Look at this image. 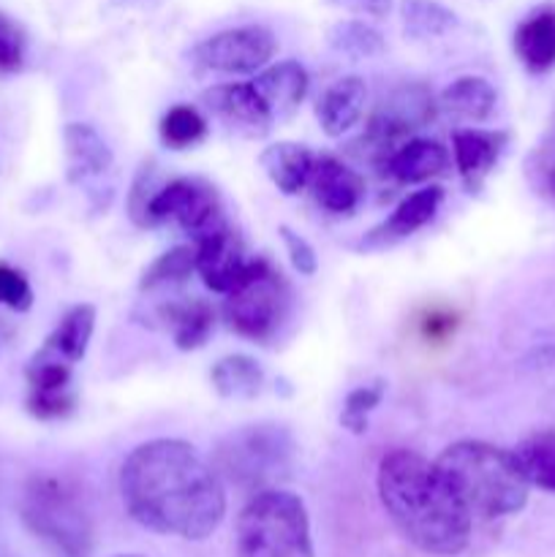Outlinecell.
<instances>
[{"instance_id":"cell-28","label":"cell","mask_w":555,"mask_h":557,"mask_svg":"<svg viewBox=\"0 0 555 557\" xmlns=\"http://www.w3.org/2000/svg\"><path fill=\"white\" fill-rule=\"evenodd\" d=\"M400 22L408 38L424 41V38H439L455 30L457 16L439 0H403Z\"/></svg>"},{"instance_id":"cell-15","label":"cell","mask_w":555,"mask_h":557,"mask_svg":"<svg viewBox=\"0 0 555 557\" xmlns=\"http://www.w3.org/2000/svg\"><path fill=\"white\" fill-rule=\"evenodd\" d=\"M441 201H444V190L439 185L414 190L411 196H406L392 210V215L386 221H381L379 226L365 234L362 243H359V250H386L392 245L403 243V239H408L414 232H419V228L433 221Z\"/></svg>"},{"instance_id":"cell-21","label":"cell","mask_w":555,"mask_h":557,"mask_svg":"<svg viewBox=\"0 0 555 557\" xmlns=\"http://www.w3.org/2000/svg\"><path fill=\"white\" fill-rule=\"evenodd\" d=\"M515 54L531 74H547L555 69V5L544 3L533 9L517 25Z\"/></svg>"},{"instance_id":"cell-14","label":"cell","mask_w":555,"mask_h":557,"mask_svg":"<svg viewBox=\"0 0 555 557\" xmlns=\"http://www.w3.org/2000/svg\"><path fill=\"white\" fill-rule=\"evenodd\" d=\"M196 248V272L205 281V286L215 294H226L239 277L245 275V270L250 267L248 250L245 243L239 239V234L234 232L232 223H226L218 232L207 234L199 243H194Z\"/></svg>"},{"instance_id":"cell-25","label":"cell","mask_w":555,"mask_h":557,"mask_svg":"<svg viewBox=\"0 0 555 557\" xmlns=\"http://www.w3.org/2000/svg\"><path fill=\"white\" fill-rule=\"evenodd\" d=\"M498 92L482 76H460L439 98V109L462 123H482L495 112Z\"/></svg>"},{"instance_id":"cell-32","label":"cell","mask_w":555,"mask_h":557,"mask_svg":"<svg viewBox=\"0 0 555 557\" xmlns=\"http://www.w3.org/2000/svg\"><path fill=\"white\" fill-rule=\"evenodd\" d=\"M386 384L384 381H373V384H362L357 389H351L343 400L341 411V428L348 430L354 435H365L370 428V413L381 406L384 400Z\"/></svg>"},{"instance_id":"cell-2","label":"cell","mask_w":555,"mask_h":557,"mask_svg":"<svg viewBox=\"0 0 555 557\" xmlns=\"http://www.w3.org/2000/svg\"><path fill=\"white\" fill-rule=\"evenodd\" d=\"M379 498L406 542L424 555L455 557L471 542L473 517L439 471L435 460L392 449L379 462Z\"/></svg>"},{"instance_id":"cell-27","label":"cell","mask_w":555,"mask_h":557,"mask_svg":"<svg viewBox=\"0 0 555 557\" xmlns=\"http://www.w3.org/2000/svg\"><path fill=\"white\" fill-rule=\"evenodd\" d=\"M515 460L528 484L555 493V430L536 433L515 446Z\"/></svg>"},{"instance_id":"cell-33","label":"cell","mask_w":555,"mask_h":557,"mask_svg":"<svg viewBox=\"0 0 555 557\" xmlns=\"http://www.w3.org/2000/svg\"><path fill=\"white\" fill-rule=\"evenodd\" d=\"M161 185L163 180L156 161L141 163V169L134 177V185H131L128 190V215L139 228H150V207L156 194L161 190Z\"/></svg>"},{"instance_id":"cell-5","label":"cell","mask_w":555,"mask_h":557,"mask_svg":"<svg viewBox=\"0 0 555 557\" xmlns=\"http://www.w3.org/2000/svg\"><path fill=\"white\" fill-rule=\"evenodd\" d=\"M294 435L278 422H254L223 435L212 451L218 476L243 490H267L292 471Z\"/></svg>"},{"instance_id":"cell-31","label":"cell","mask_w":555,"mask_h":557,"mask_svg":"<svg viewBox=\"0 0 555 557\" xmlns=\"http://www.w3.org/2000/svg\"><path fill=\"white\" fill-rule=\"evenodd\" d=\"M207 136V120L201 117L199 109L180 103L172 107L161 120V139L172 150H185V147L199 145Z\"/></svg>"},{"instance_id":"cell-36","label":"cell","mask_w":555,"mask_h":557,"mask_svg":"<svg viewBox=\"0 0 555 557\" xmlns=\"http://www.w3.org/2000/svg\"><path fill=\"white\" fill-rule=\"evenodd\" d=\"M25 60V33L11 20L9 14L0 11V69L14 71Z\"/></svg>"},{"instance_id":"cell-23","label":"cell","mask_w":555,"mask_h":557,"mask_svg":"<svg viewBox=\"0 0 555 557\" xmlns=\"http://www.w3.org/2000/svg\"><path fill=\"white\" fill-rule=\"evenodd\" d=\"M259 163L264 169L267 180L281 194L294 196L303 188H308L316 156L305 145H297V141H278V145H270L261 152Z\"/></svg>"},{"instance_id":"cell-13","label":"cell","mask_w":555,"mask_h":557,"mask_svg":"<svg viewBox=\"0 0 555 557\" xmlns=\"http://www.w3.org/2000/svg\"><path fill=\"white\" fill-rule=\"evenodd\" d=\"M205 109L226 125L229 131L248 139H259L272 128V117L267 107L261 103L259 92L254 90L250 82H226V85H212L201 96Z\"/></svg>"},{"instance_id":"cell-30","label":"cell","mask_w":555,"mask_h":557,"mask_svg":"<svg viewBox=\"0 0 555 557\" xmlns=\"http://www.w3.org/2000/svg\"><path fill=\"white\" fill-rule=\"evenodd\" d=\"M196 272V248L194 245H177L158 256L141 275V292H161V288H174L188 281Z\"/></svg>"},{"instance_id":"cell-38","label":"cell","mask_w":555,"mask_h":557,"mask_svg":"<svg viewBox=\"0 0 555 557\" xmlns=\"http://www.w3.org/2000/svg\"><path fill=\"white\" fill-rule=\"evenodd\" d=\"M522 368L536 370V373H553L555 370V343H544V346L531 348L522 357Z\"/></svg>"},{"instance_id":"cell-18","label":"cell","mask_w":555,"mask_h":557,"mask_svg":"<svg viewBox=\"0 0 555 557\" xmlns=\"http://www.w3.org/2000/svg\"><path fill=\"white\" fill-rule=\"evenodd\" d=\"M254 90L259 92L261 103L270 112L272 123L275 120L288 117L297 112L299 103L308 96V71L297 63V60H281V63H270L254 76Z\"/></svg>"},{"instance_id":"cell-17","label":"cell","mask_w":555,"mask_h":557,"mask_svg":"<svg viewBox=\"0 0 555 557\" xmlns=\"http://www.w3.org/2000/svg\"><path fill=\"white\" fill-rule=\"evenodd\" d=\"M509 136L504 131H482V128H460L452 134V156H455V166L460 172L466 188L479 190L495 163L501 161L506 150Z\"/></svg>"},{"instance_id":"cell-6","label":"cell","mask_w":555,"mask_h":557,"mask_svg":"<svg viewBox=\"0 0 555 557\" xmlns=\"http://www.w3.org/2000/svg\"><path fill=\"white\" fill-rule=\"evenodd\" d=\"M22 520L58 557L92 555V522L74 487L58 476H36L22 495Z\"/></svg>"},{"instance_id":"cell-10","label":"cell","mask_w":555,"mask_h":557,"mask_svg":"<svg viewBox=\"0 0 555 557\" xmlns=\"http://www.w3.org/2000/svg\"><path fill=\"white\" fill-rule=\"evenodd\" d=\"M435 103L433 92L422 85H406L397 87L395 92L384 98L379 103V109L370 117L368 131H365V139L373 147L375 152H381L386 161L395 147H400L403 141L411 139L414 131L430 125V120L435 117Z\"/></svg>"},{"instance_id":"cell-22","label":"cell","mask_w":555,"mask_h":557,"mask_svg":"<svg viewBox=\"0 0 555 557\" xmlns=\"http://www.w3.org/2000/svg\"><path fill=\"white\" fill-rule=\"evenodd\" d=\"M158 321H163L180 351H196L205 346L215 326V310L207 299H169L158 308Z\"/></svg>"},{"instance_id":"cell-40","label":"cell","mask_w":555,"mask_h":557,"mask_svg":"<svg viewBox=\"0 0 555 557\" xmlns=\"http://www.w3.org/2000/svg\"><path fill=\"white\" fill-rule=\"evenodd\" d=\"M118 557H141V555H118Z\"/></svg>"},{"instance_id":"cell-4","label":"cell","mask_w":555,"mask_h":557,"mask_svg":"<svg viewBox=\"0 0 555 557\" xmlns=\"http://www.w3.org/2000/svg\"><path fill=\"white\" fill-rule=\"evenodd\" d=\"M239 557H316L310 517L288 490H259L237 517Z\"/></svg>"},{"instance_id":"cell-20","label":"cell","mask_w":555,"mask_h":557,"mask_svg":"<svg viewBox=\"0 0 555 557\" xmlns=\"http://www.w3.org/2000/svg\"><path fill=\"white\" fill-rule=\"evenodd\" d=\"M384 169L403 185L430 183L449 169V152L441 141L411 136L386 156Z\"/></svg>"},{"instance_id":"cell-7","label":"cell","mask_w":555,"mask_h":557,"mask_svg":"<svg viewBox=\"0 0 555 557\" xmlns=\"http://www.w3.org/2000/svg\"><path fill=\"white\" fill-rule=\"evenodd\" d=\"M223 297V319L248 341H270L286 321L288 286L264 259L250 261L245 275Z\"/></svg>"},{"instance_id":"cell-37","label":"cell","mask_w":555,"mask_h":557,"mask_svg":"<svg viewBox=\"0 0 555 557\" xmlns=\"http://www.w3.org/2000/svg\"><path fill=\"white\" fill-rule=\"evenodd\" d=\"M330 5H335V9H343V11H351V14H359V16H386L390 14L392 3L395 0H326Z\"/></svg>"},{"instance_id":"cell-35","label":"cell","mask_w":555,"mask_h":557,"mask_svg":"<svg viewBox=\"0 0 555 557\" xmlns=\"http://www.w3.org/2000/svg\"><path fill=\"white\" fill-rule=\"evenodd\" d=\"M278 232H281L283 248H286V256L288 261H292L294 270L303 277H313L316 272H319V256H316L313 245H310L303 234H297L288 226H281Z\"/></svg>"},{"instance_id":"cell-29","label":"cell","mask_w":555,"mask_h":557,"mask_svg":"<svg viewBox=\"0 0 555 557\" xmlns=\"http://www.w3.org/2000/svg\"><path fill=\"white\" fill-rule=\"evenodd\" d=\"M326 41L348 60H370L384 52V36L362 20H341L326 30Z\"/></svg>"},{"instance_id":"cell-3","label":"cell","mask_w":555,"mask_h":557,"mask_svg":"<svg viewBox=\"0 0 555 557\" xmlns=\"http://www.w3.org/2000/svg\"><path fill=\"white\" fill-rule=\"evenodd\" d=\"M435 466L462 506L479 520H501L517 515L528 504L531 484L517 466L515 451H506L488 441L466 438L446 446L435 457Z\"/></svg>"},{"instance_id":"cell-34","label":"cell","mask_w":555,"mask_h":557,"mask_svg":"<svg viewBox=\"0 0 555 557\" xmlns=\"http://www.w3.org/2000/svg\"><path fill=\"white\" fill-rule=\"evenodd\" d=\"M0 305L16 310V313H25L33 305L30 283L20 270L9 264H0Z\"/></svg>"},{"instance_id":"cell-1","label":"cell","mask_w":555,"mask_h":557,"mask_svg":"<svg viewBox=\"0 0 555 557\" xmlns=\"http://www.w3.org/2000/svg\"><path fill=\"white\" fill-rule=\"evenodd\" d=\"M120 498L141 528L205 542L226 517V487L215 468L180 438H152L120 466Z\"/></svg>"},{"instance_id":"cell-19","label":"cell","mask_w":555,"mask_h":557,"mask_svg":"<svg viewBox=\"0 0 555 557\" xmlns=\"http://www.w3.org/2000/svg\"><path fill=\"white\" fill-rule=\"evenodd\" d=\"M368 103V85L362 76H341L321 92L316 103V120L332 139L348 134L362 120Z\"/></svg>"},{"instance_id":"cell-39","label":"cell","mask_w":555,"mask_h":557,"mask_svg":"<svg viewBox=\"0 0 555 557\" xmlns=\"http://www.w3.org/2000/svg\"><path fill=\"white\" fill-rule=\"evenodd\" d=\"M544 185L555 196V163H547V169H544Z\"/></svg>"},{"instance_id":"cell-12","label":"cell","mask_w":555,"mask_h":557,"mask_svg":"<svg viewBox=\"0 0 555 557\" xmlns=\"http://www.w3.org/2000/svg\"><path fill=\"white\" fill-rule=\"evenodd\" d=\"M27 411L36 419L52 422L65 419L76 408L74 364L38 348L25 368Z\"/></svg>"},{"instance_id":"cell-24","label":"cell","mask_w":555,"mask_h":557,"mask_svg":"<svg viewBox=\"0 0 555 557\" xmlns=\"http://www.w3.org/2000/svg\"><path fill=\"white\" fill-rule=\"evenodd\" d=\"M264 368L248 354H226L210 370V384L223 400H254L264 389Z\"/></svg>"},{"instance_id":"cell-16","label":"cell","mask_w":555,"mask_h":557,"mask_svg":"<svg viewBox=\"0 0 555 557\" xmlns=\"http://www.w3.org/2000/svg\"><path fill=\"white\" fill-rule=\"evenodd\" d=\"M308 188L316 205L332 215H348L365 199V177L335 156H316Z\"/></svg>"},{"instance_id":"cell-9","label":"cell","mask_w":555,"mask_h":557,"mask_svg":"<svg viewBox=\"0 0 555 557\" xmlns=\"http://www.w3.org/2000/svg\"><path fill=\"white\" fill-rule=\"evenodd\" d=\"M278 52V38L264 25H239L215 33L190 49V58L199 69L212 74L245 76L259 74L272 63Z\"/></svg>"},{"instance_id":"cell-41","label":"cell","mask_w":555,"mask_h":557,"mask_svg":"<svg viewBox=\"0 0 555 557\" xmlns=\"http://www.w3.org/2000/svg\"><path fill=\"white\" fill-rule=\"evenodd\" d=\"M0 557H5V555H3V553H0Z\"/></svg>"},{"instance_id":"cell-8","label":"cell","mask_w":555,"mask_h":557,"mask_svg":"<svg viewBox=\"0 0 555 557\" xmlns=\"http://www.w3.org/2000/svg\"><path fill=\"white\" fill-rule=\"evenodd\" d=\"M177 223L194 243L229 223L218 190L201 177H177L163 183L150 207V228Z\"/></svg>"},{"instance_id":"cell-26","label":"cell","mask_w":555,"mask_h":557,"mask_svg":"<svg viewBox=\"0 0 555 557\" xmlns=\"http://www.w3.org/2000/svg\"><path fill=\"white\" fill-rule=\"evenodd\" d=\"M92 332H96V308L87 302L74 305L63 319L58 321V326L52 330V335L44 341V351L54 354V357L65 359V362L76 364L85 359L87 348H90Z\"/></svg>"},{"instance_id":"cell-11","label":"cell","mask_w":555,"mask_h":557,"mask_svg":"<svg viewBox=\"0 0 555 557\" xmlns=\"http://www.w3.org/2000/svg\"><path fill=\"white\" fill-rule=\"evenodd\" d=\"M63 141L65 161H69V180L74 185H79L96 201V207L107 210L109 199H112V190L101 188V183L114 169V152L109 147V141L90 123L65 125Z\"/></svg>"}]
</instances>
